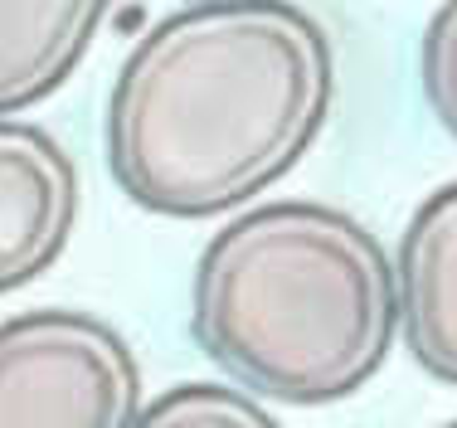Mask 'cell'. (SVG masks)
<instances>
[{
	"mask_svg": "<svg viewBox=\"0 0 457 428\" xmlns=\"http://www.w3.org/2000/svg\"><path fill=\"white\" fill-rule=\"evenodd\" d=\"M331 93V39L307 10L185 5L151 25L117 73L107 171L151 214H224L307 156Z\"/></svg>",
	"mask_w": 457,
	"mask_h": 428,
	"instance_id": "obj_1",
	"label": "cell"
},
{
	"mask_svg": "<svg viewBox=\"0 0 457 428\" xmlns=\"http://www.w3.org/2000/svg\"><path fill=\"white\" fill-rule=\"evenodd\" d=\"M190 331L234 385L278 404H336L379 375L399 336L395 263L336 205H258L204 244Z\"/></svg>",
	"mask_w": 457,
	"mask_h": 428,
	"instance_id": "obj_2",
	"label": "cell"
},
{
	"mask_svg": "<svg viewBox=\"0 0 457 428\" xmlns=\"http://www.w3.org/2000/svg\"><path fill=\"white\" fill-rule=\"evenodd\" d=\"M141 370L103 316L45 306L0 322V428H132Z\"/></svg>",
	"mask_w": 457,
	"mask_h": 428,
	"instance_id": "obj_3",
	"label": "cell"
},
{
	"mask_svg": "<svg viewBox=\"0 0 457 428\" xmlns=\"http://www.w3.org/2000/svg\"><path fill=\"white\" fill-rule=\"evenodd\" d=\"M79 224V171L49 131L0 122V292L49 273Z\"/></svg>",
	"mask_w": 457,
	"mask_h": 428,
	"instance_id": "obj_4",
	"label": "cell"
},
{
	"mask_svg": "<svg viewBox=\"0 0 457 428\" xmlns=\"http://www.w3.org/2000/svg\"><path fill=\"white\" fill-rule=\"evenodd\" d=\"M399 336L443 385H457V180L413 210L395 258Z\"/></svg>",
	"mask_w": 457,
	"mask_h": 428,
	"instance_id": "obj_5",
	"label": "cell"
},
{
	"mask_svg": "<svg viewBox=\"0 0 457 428\" xmlns=\"http://www.w3.org/2000/svg\"><path fill=\"white\" fill-rule=\"evenodd\" d=\"M103 20L107 10L93 0H0V122L69 83V73L88 59Z\"/></svg>",
	"mask_w": 457,
	"mask_h": 428,
	"instance_id": "obj_6",
	"label": "cell"
},
{
	"mask_svg": "<svg viewBox=\"0 0 457 428\" xmlns=\"http://www.w3.org/2000/svg\"><path fill=\"white\" fill-rule=\"evenodd\" d=\"M132 428H282L234 385H176L137 414Z\"/></svg>",
	"mask_w": 457,
	"mask_h": 428,
	"instance_id": "obj_7",
	"label": "cell"
},
{
	"mask_svg": "<svg viewBox=\"0 0 457 428\" xmlns=\"http://www.w3.org/2000/svg\"><path fill=\"white\" fill-rule=\"evenodd\" d=\"M423 97L433 117L457 137V0L433 10L423 29Z\"/></svg>",
	"mask_w": 457,
	"mask_h": 428,
	"instance_id": "obj_8",
	"label": "cell"
},
{
	"mask_svg": "<svg viewBox=\"0 0 457 428\" xmlns=\"http://www.w3.org/2000/svg\"><path fill=\"white\" fill-rule=\"evenodd\" d=\"M443 428H457V424H443Z\"/></svg>",
	"mask_w": 457,
	"mask_h": 428,
	"instance_id": "obj_9",
	"label": "cell"
}]
</instances>
